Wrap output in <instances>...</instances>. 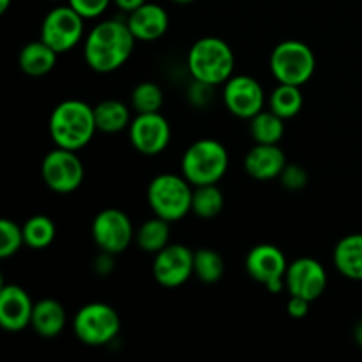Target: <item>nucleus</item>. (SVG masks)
<instances>
[{"label": "nucleus", "mask_w": 362, "mask_h": 362, "mask_svg": "<svg viewBox=\"0 0 362 362\" xmlns=\"http://www.w3.org/2000/svg\"><path fill=\"white\" fill-rule=\"evenodd\" d=\"M269 67L278 83L303 87L313 78L317 69V57L306 42L286 39L271 52Z\"/></svg>", "instance_id": "obj_6"}, {"label": "nucleus", "mask_w": 362, "mask_h": 362, "mask_svg": "<svg viewBox=\"0 0 362 362\" xmlns=\"http://www.w3.org/2000/svg\"><path fill=\"white\" fill-rule=\"evenodd\" d=\"M53 2H59V0H53Z\"/></svg>", "instance_id": "obj_40"}, {"label": "nucleus", "mask_w": 362, "mask_h": 362, "mask_svg": "<svg viewBox=\"0 0 362 362\" xmlns=\"http://www.w3.org/2000/svg\"><path fill=\"white\" fill-rule=\"evenodd\" d=\"M112 2L113 0H67V4L85 20H95L103 16Z\"/></svg>", "instance_id": "obj_33"}, {"label": "nucleus", "mask_w": 362, "mask_h": 362, "mask_svg": "<svg viewBox=\"0 0 362 362\" xmlns=\"http://www.w3.org/2000/svg\"><path fill=\"white\" fill-rule=\"evenodd\" d=\"M11 6V0H0V13H6Z\"/></svg>", "instance_id": "obj_38"}, {"label": "nucleus", "mask_w": 362, "mask_h": 362, "mask_svg": "<svg viewBox=\"0 0 362 362\" xmlns=\"http://www.w3.org/2000/svg\"><path fill=\"white\" fill-rule=\"evenodd\" d=\"M152 274L165 288H179L194 274V253L184 244L170 243L154 255Z\"/></svg>", "instance_id": "obj_14"}, {"label": "nucleus", "mask_w": 362, "mask_h": 362, "mask_svg": "<svg viewBox=\"0 0 362 362\" xmlns=\"http://www.w3.org/2000/svg\"><path fill=\"white\" fill-rule=\"evenodd\" d=\"M250 134L255 144L278 145L285 136V119L276 115L272 110H262L250 119Z\"/></svg>", "instance_id": "obj_24"}, {"label": "nucleus", "mask_w": 362, "mask_h": 362, "mask_svg": "<svg viewBox=\"0 0 362 362\" xmlns=\"http://www.w3.org/2000/svg\"><path fill=\"white\" fill-rule=\"evenodd\" d=\"M225 207V197L218 184H205L193 189V204L191 212L202 219H212Z\"/></svg>", "instance_id": "obj_27"}, {"label": "nucleus", "mask_w": 362, "mask_h": 362, "mask_svg": "<svg viewBox=\"0 0 362 362\" xmlns=\"http://www.w3.org/2000/svg\"><path fill=\"white\" fill-rule=\"evenodd\" d=\"M304 98L299 85L278 83V87L269 95V110L279 115L281 119H293L303 110Z\"/></svg>", "instance_id": "obj_25"}, {"label": "nucleus", "mask_w": 362, "mask_h": 362, "mask_svg": "<svg viewBox=\"0 0 362 362\" xmlns=\"http://www.w3.org/2000/svg\"><path fill=\"white\" fill-rule=\"evenodd\" d=\"M279 182L286 191H303L308 186V172L297 163H288L279 175Z\"/></svg>", "instance_id": "obj_31"}, {"label": "nucleus", "mask_w": 362, "mask_h": 362, "mask_svg": "<svg viewBox=\"0 0 362 362\" xmlns=\"http://www.w3.org/2000/svg\"><path fill=\"white\" fill-rule=\"evenodd\" d=\"M310 306H311V300L303 299V297L290 296L288 304H286V311H288V315L292 318L300 320V318L308 317V313H310Z\"/></svg>", "instance_id": "obj_35"}, {"label": "nucleus", "mask_w": 362, "mask_h": 362, "mask_svg": "<svg viewBox=\"0 0 362 362\" xmlns=\"http://www.w3.org/2000/svg\"><path fill=\"white\" fill-rule=\"evenodd\" d=\"M34 300L27 290L18 285H2L0 288V325L7 332H20L32 322Z\"/></svg>", "instance_id": "obj_16"}, {"label": "nucleus", "mask_w": 362, "mask_h": 362, "mask_svg": "<svg viewBox=\"0 0 362 362\" xmlns=\"http://www.w3.org/2000/svg\"><path fill=\"white\" fill-rule=\"evenodd\" d=\"M23 228L11 219L0 221V258H11L23 246Z\"/></svg>", "instance_id": "obj_30"}, {"label": "nucleus", "mask_w": 362, "mask_h": 362, "mask_svg": "<svg viewBox=\"0 0 362 362\" xmlns=\"http://www.w3.org/2000/svg\"><path fill=\"white\" fill-rule=\"evenodd\" d=\"M172 2L179 4V6H187V4H193V2H197V0H172Z\"/></svg>", "instance_id": "obj_39"}, {"label": "nucleus", "mask_w": 362, "mask_h": 362, "mask_svg": "<svg viewBox=\"0 0 362 362\" xmlns=\"http://www.w3.org/2000/svg\"><path fill=\"white\" fill-rule=\"evenodd\" d=\"M134 226L129 216L120 209H105L98 212L92 221V239L99 251L120 255L134 243Z\"/></svg>", "instance_id": "obj_10"}, {"label": "nucleus", "mask_w": 362, "mask_h": 362, "mask_svg": "<svg viewBox=\"0 0 362 362\" xmlns=\"http://www.w3.org/2000/svg\"><path fill=\"white\" fill-rule=\"evenodd\" d=\"M286 165H288L286 156L279 148V145L257 144L247 151L246 158H244V168H246L247 175L260 182L279 179Z\"/></svg>", "instance_id": "obj_18"}, {"label": "nucleus", "mask_w": 362, "mask_h": 362, "mask_svg": "<svg viewBox=\"0 0 362 362\" xmlns=\"http://www.w3.org/2000/svg\"><path fill=\"white\" fill-rule=\"evenodd\" d=\"M41 39L59 55L71 52L85 39V18L69 4L55 7L42 20Z\"/></svg>", "instance_id": "obj_9"}, {"label": "nucleus", "mask_w": 362, "mask_h": 362, "mask_svg": "<svg viewBox=\"0 0 362 362\" xmlns=\"http://www.w3.org/2000/svg\"><path fill=\"white\" fill-rule=\"evenodd\" d=\"M332 264L343 278L362 281V233H350L338 240L332 253Z\"/></svg>", "instance_id": "obj_19"}, {"label": "nucleus", "mask_w": 362, "mask_h": 362, "mask_svg": "<svg viewBox=\"0 0 362 362\" xmlns=\"http://www.w3.org/2000/svg\"><path fill=\"white\" fill-rule=\"evenodd\" d=\"M115 257L117 255L108 253V251H101L98 257L92 262V269L98 276H110L115 271Z\"/></svg>", "instance_id": "obj_34"}, {"label": "nucleus", "mask_w": 362, "mask_h": 362, "mask_svg": "<svg viewBox=\"0 0 362 362\" xmlns=\"http://www.w3.org/2000/svg\"><path fill=\"white\" fill-rule=\"evenodd\" d=\"M223 103L237 119L250 120L265 106V92L260 81L247 74H233L223 85Z\"/></svg>", "instance_id": "obj_13"}, {"label": "nucleus", "mask_w": 362, "mask_h": 362, "mask_svg": "<svg viewBox=\"0 0 362 362\" xmlns=\"http://www.w3.org/2000/svg\"><path fill=\"white\" fill-rule=\"evenodd\" d=\"M42 182L48 189L59 194L74 193L85 179V168L76 151L55 147L42 158Z\"/></svg>", "instance_id": "obj_8"}, {"label": "nucleus", "mask_w": 362, "mask_h": 362, "mask_svg": "<svg viewBox=\"0 0 362 362\" xmlns=\"http://www.w3.org/2000/svg\"><path fill=\"white\" fill-rule=\"evenodd\" d=\"M57 57L59 53L52 46L46 45L42 39H39V41H32L21 48L18 64L27 76L41 78L53 71V67L57 66Z\"/></svg>", "instance_id": "obj_21"}, {"label": "nucleus", "mask_w": 362, "mask_h": 362, "mask_svg": "<svg viewBox=\"0 0 362 362\" xmlns=\"http://www.w3.org/2000/svg\"><path fill=\"white\" fill-rule=\"evenodd\" d=\"M126 21L134 39L140 42L158 41L170 27V16L165 7L152 2H145L144 6L127 14Z\"/></svg>", "instance_id": "obj_17"}, {"label": "nucleus", "mask_w": 362, "mask_h": 362, "mask_svg": "<svg viewBox=\"0 0 362 362\" xmlns=\"http://www.w3.org/2000/svg\"><path fill=\"white\" fill-rule=\"evenodd\" d=\"M286 269L288 262L285 253L272 244H258L246 257L247 276L262 283L271 293L283 292Z\"/></svg>", "instance_id": "obj_11"}, {"label": "nucleus", "mask_w": 362, "mask_h": 362, "mask_svg": "<svg viewBox=\"0 0 362 362\" xmlns=\"http://www.w3.org/2000/svg\"><path fill=\"white\" fill-rule=\"evenodd\" d=\"M214 88L216 85L205 83V81L193 80L187 87V101L194 108H207L212 101H214Z\"/></svg>", "instance_id": "obj_32"}, {"label": "nucleus", "mask_w": 362, "mask_h": 362, "mask_svg": "<svg viewBox=\"0 0 362 362\" xmlns=\"http://www.w3.org/2000/svg\"><path fill=\"white\" fill-rule=\"evenodd\" d=\"M73 331L83 345L105 346L119 336L120 317L110 304L88 303L74 315Z\"/></svg>", "instance_id": "obj_7"}, {"label": "nucleus", "mask_w": 362, "mask_h": 362, "mask_svg": "<svg viewBox=\"0 0 362 362\" xmlns=\"http://www.w3.org/2000/svg\"><path fill=\"white\" fill-rule=\"evenodd\" d=\"M48 131L55 147L81 151L90 144L98 131L94 106L81 99H66L59 103L49 115Z\"/></svg>", "instance_id": "obj_2"}, {"label": "nucleus", "mask_w": 362, "mask_h": 362, "mask_svg": "<svg viewBox=\"0 0 362 362\" xmlns=\"http://www.w3.org/2000/svg\"><path fill=\"white\" fill-rule=\"evenodd\" d=\"M230 156L225 145L212 138H202L186 148L180 161L182 175L197 186L218 184L226 175Z\"/></svg>", "instance_id": "obj_4"}, {"label": "nucleus", "mask_w": 362, "mask_h": 362, "mask_svg": "<svg viewBox=\"0 0 362 362\" xmlns=\"http://www.w3.org/2000/svg\"><path fill=\"white\" fill-rule=\"evenodd\" d=\"M145 2H147V0H113V4L117 6V9H120L122 13H126V14L133 13L134 9H138L140 6H144Z\"/></svg>", "instance_id": "obj_36"}, {"label": "nucleus", "mask_w": 362, "mask_h": 362, "mask_svg": "<svg viewBox=\"0 0 362 362\" xmlns=\"http://www.w3.org/2000/svg\"><path fill=\"white\" fill-rule=\"evenodd\" d=\"M66 310L55 299H41L34 304L30 327L37 336L45 339H53L62 334L66 327Z\"/></svg>", "instance_id": "obj_20"}, {"label": "nucleus", "mask_w": 362, "mask_h": 362, "mask_svg": "<svg viewBox=\"0 0 362 362\" xmlns=\"http://www.w3.org/2000/svg\"><path fill=\"white\" fill-rule=\"evenodd\" d=\"M194 276L205 285H214L225 276V260L218 251L202 247L194 251Z\"/></svg>", "instance_id": "obj_28"}, {"label": "nucleus", "mask_w": 362, "mask_h": 362, "mask_svg": "<svg viewBox=\"0 0 362 362\" xmlns=\"http://www.w3.org/2000/svg\"><path fill=\"white\" fill-rule=\"evenodd\" d=\"M170 225L172 223H168L166 219L154 216L138 226V230L134 232V243L144 253H159L170 244V235H172Z\"/></svg>", "instance_id": "obj_23"}, {"label": "nucleus", "mask_w": 362, "mask_h": 362, "mask_svg": "<svg viewBox=\"0 0 362 362\" xmlns=\"http://www.w3.org/2000/svg\"><path fill=\"white\" fill-rule=\"evenodd\" d=\"M21 228H23L25 246H28L30 250H46L48 246H52L57 235V226L53 219L42 214L28 218Z\"/></svg>", "instance_id": "obj_26"}, {"label": "nucleus", "mask_w": 362, "mask_h": 362, "mask_svg": "<svg viewBox=\"0 0 362 362\" xmlns=\"http://www.w3.org/2000/svg\"><path fill=\"white\" fill-rule=\"evenodd\" d=\"M354 339H356L357 345L362 349V320L357 322L356 327H354Z\"/></svg>", "instance_id": "obj_37"}, {"label": "nucleus", "mask_w": 362, "mask_h": 362, "mask_svg": "<svg viewBox=\"0 0 362 362\" xmlns=\"http://www.w3.org/2000/svg\"><path fill=\"white\" fill-rule=\"evenodd\" d=\"M285 288L290 296L317 300L327 288V272L318 260L300 257L290 262L285 274Z\"/></svg>", "instance_id": "obj_15"}, {"label": "nucleus", "mask_w": 362, "mask_h": 362, "mask_svg": "<svg viewBox=\"0 0 362 362\" xmlns=\"http://www.w3.org/2000/svg\"><path fill=\"white\" fill-rule=\"evenodd\" d=\"M129 141L141 156H158L166 151L172 140V127L161 112L136 113L129 127Z\"/></svg>", "instance_id": "obj_12"}, {"label": "nucleus", "mask_w": 362, "mask_h": 362, "mask_svg": "<svg viewBox=\"0 0 362 362\" xmlns=\"http://www.w3.org/2000/svg\"><path fill=\"white\" fill-rule=\"evenodd\" d=\"M191 80H200L211 85H225L233 76L235 55L225 39L202 37L193 42L186 59Z\"/></svg>", "instance_id": "obj_3"}, {"label": "nucleus", "mask_w": 362, "mask_h": 362, "mask_svg": "<svg viewBox=\"0 0 362 362\" xmlns=\"http://www.w3.org/2000/svg\"><path fill=\"white\" fill-rule=\"evenodd\" d=\"M136 42L126 20H103L85 35L83 59L95 73H113L131 59Z\"/></svg>", "instance_id": "obj_1"}, {"label": "nucleus", "mask_w": 362, "mask_h": 362, "mask_svg": "<svg viewBox=\"0 0 362 362\" xmlns=\"http://www.w3.org/2000/svg\"><path fill=\"white\" fill-rule=\"evenodd\" d=\"M194 186L184 175L161 173L151 180L147 187V202L158 218L168 223L180 221L191 212Z\"/></svg>", "instance_id": "obj_5"}, {"label": "nucleus", "mask_w": 362, "mask_h": 362, "mask_svg": "<svg viewBox=\"0 0 362 362\" xmlns=\"http://www.w3.org/2000/svg\"><path fill=\"white\" fill-rule=\"evenodd\" d=\"M165 94L154 81H141L131 92V108L136 113L161 112Z\"/></svg>", "instance_id": "obj_29"}, {"label": "nucleus", "mask_w": 362, "mask_h": 362, "mask_svg": "<svg viewBox=\"0 0 362 362\" xmlns=\"http://www.w3.org/2000/svg\"><path fill=\"white\" fill-rule=\"evenodd\" d=\"M94 117L98 131L105 134H115L127 129L133 120L131 110L119 99H105L94 106Z\"/></svg>", "instance_id": "obj_22"}]
</instances>
